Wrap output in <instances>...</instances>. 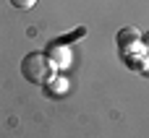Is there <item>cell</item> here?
I'll return each mask as SVG.
<instances>
[{"label": "cell", "mask_w": 149, "mask_h": 138, "mask_svg": "<svg viewBox=\"0 0 149 138\" xmlns=\"http://www.w3.org/2000/svg\"><path fill=\"white\" fill-rule=\"evenodd\" d=\"M45 55H47V60L55 65V70L71 65V52H68V44H65V42H58V39H55L52 44H47Z\"/></svg>", "instance_id": "obj_2"}, {"label": "cell", "mask_w": 149, "mask_h": 138, "mask_svg": "<svg viewBox=\"0 0 149 138\" xmlns=\"http://www.w3.org/2000/svg\"><path fill=\"white\" fill-rule=\"evenodd\" d=\"M115 42H118V47L120 50H131V47H136L139 42H141V31L136 29V26H123L118 34H115Z\"/></svg>", "instance_id": "obj_3"}, {"label": "cell", "mask_w": 149, "mask_h": 138, "mask_svg": "<svg viewBox=\"0 0 149 138\" xmlns=\"http://www.w3.org/2000/svg\"><path fill=\"white\" fill-rule=\"evenodd\" d=\"M21 76L34 86H47L55 78V65L47 60L45 52H29L21 60Z\"/></svg>", "instance_id": "obj_1"}, {"label": "cell", "mask_w": 149, "mask_h": 138, "mask_svg": "<svg viewBox=\"0 0 149 138\" xmlns=\"http://www.w3.org/2000/svg\"><path fill=\"white\" fill-rule=\"evenodd\" d=\"M139 44H141V50L149 55V34H141V42H139Z\"/></svg>", "instance_id": "obj_5"}, {"label": "cell", "mask_w": 149, "mask_h": 138, "mask_svg": "<svg viewBox=\"0 0 149 138\" xmlns=\"http://www.w3.org/2000/svg\"><path fill=\"white\" fill-rule=\"evenodd\" d=\"M13 8H18V10H31L34 5H37V0H8Z\"/></svg>", "instance_id": "obj_4"}]
</instances>
